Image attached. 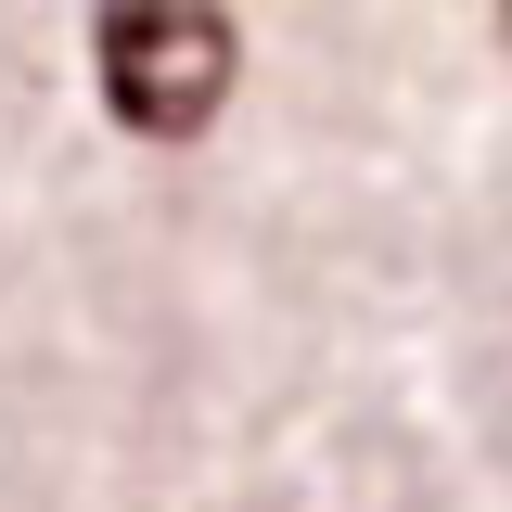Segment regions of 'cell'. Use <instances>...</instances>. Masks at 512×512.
<instances>
[{
    "label": "cell",
    "mask_w": 512,
    "mask_h": 512,
    "mask_svg": "<svg viewBox=\"0 0 512 512\" xmlns=\"http://www.w3.org/2000/svg\"><path fill=\"white\" fill-rule=\"evenodd\" d=\"M231 13H205V0H128L103 13V103L128 128H154V141H192V128L231 103Z\"/></svg>",
    "instance_id": "6da1fadb"
}]
</instances>
